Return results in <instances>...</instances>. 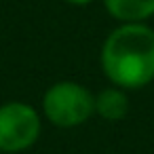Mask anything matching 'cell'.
<instances>
[{"label":"cell","mask_w":154,"mask_h":154,"mask_svg":"<svg viewBox=\"0 0 154 154\" xmlns=\"http://www.w3.org/2000/svg\"><path fill=\"white\" fill-rule=\"evenodd\" d=\"M68 5H76V7H85V5H91L95 0H66Z\"/></svg>","instance_id":"6"},{"label":"cell","mask_w":154,"mask_h":154,"mask_svg":"<svg viewBox=\"0 0 154 154\" xmlns=\"http://www.w3.org/2000/svg\"><path fill=\"white\" fill-rule=\"evenodd\" d=\"M40 135V116L26 101H9L0 106V152H23Z\"/></svg>","instance_id":"3"},{"label":"cell","mask_w":154,"mask_h":154,"mask_svg":"<svg viewBox=\"0 0 154 154\" xmlns=\"http://www.w3.org/2000/svg\"><path fill=\"white\" fill-rule=\"evenodd\" d=\"M103 5L122 23H141L154 15V0H103Z\"/></svg>","instance_id":"4"},{"label":"cell","mask_w":154,"mask_h":154,"mask_svg":"<svg viewBox=\"0 0 154 154\" xmlns=\"http://www.w3.org/2000/svg\"><path fill=\"white\" fill-rule=\"evenodd\" d=\"M101 70L120 89H141L154 80V30L143 23H122L112 30L101 49Z\"/></svg>","instance_id":"1"},{"label":"cell","mask_w":154,"mask_h":154,"mask_svg":"<svg viewBox=\"0 0 154 154\" xmlns=\"http://www.w3.org/2000/svg\"><path fill=\"white\" fill-rule=\"evenodd\" d=\"M0 154H2V152H0Z\"/></svg>","instance_id":"7"},{"label":"cell","mask_w":154,"mask_h":154,"mask_svg":"<svg viewBox=\"0 0 154 154\" xmlns=\"http://www.w3.org/2000/svg\"><path fill=\"white\" fill-rule=\"evenodd\" d=\"M42 112L55 127H78L95 112V95L78 82L61 80L47 89L42 97Z\"/></svg>","instance_id":"2"},{"label":"cell","mask_w":154,"mask_h":154,"mask_svg":"<svg viewBox=\"0 0 154 154\" xmlns=\"http://www.w3.org/2000/svg\"><path fill=\"white\" fill-rule=\"evenodd\" d=\"M95 112L106 120H122L129 114V97L125 89L110 87L95 95Z\"/></svg>","instance_id":"5"}]
</instances>
